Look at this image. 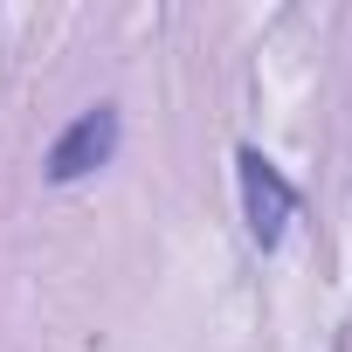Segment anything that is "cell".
<instances>
[{
    "label": "cell",
    "mask_w": 352,
    "mask_h": 352,
    "mask_svg": "<svg viewBox=\"0 0 352 352\" xmlns=\"http://www.w3.org/2000/svg\"><path fill=\"white\" fill-rule=\"evenodd\" d=\"M235 180H242V221H249V242L256 249H283L290 221H297V187L283 180V166L263 159L256 145L235 152Z\"/></svg>",
    "instance_id": "1"
},
{
    "label": "cell",
    "mask_w": 352,
    "mask_h": 352,
    "mask_svg": "<svg viewBox=\"0 0 352 352\" xmlns=\"http://www.w3.org/2000/svg\"><path fill=\"white\" fill-rule=\"evenodd\" d=\"M118 104H97V111H83L76 124H63V138L49 145V159H42V173L56 187H69V180H83V173H97V166H111V152H118Z\"/></svg>",
    "instance_id": "2"
}]
</instances>
